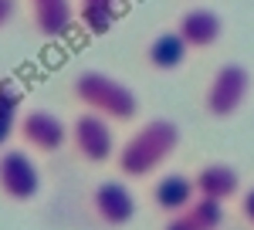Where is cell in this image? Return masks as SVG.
Masks as SVG:
<instances>
[{
	"label": "cell",
	"instance_id": "6da1fadb",
	"mask_svg": "<svg viewBox=\"0 0 254 230\" xmlns=\"http://www.w3.org/2000/svg\"><path fill=\"white\" fill-rule=\"evenodd\" d=\"M180 146V129L170 118H153L146 125H139L119 149V170L129 179H142L153 170H159Z\"/></svg>",
	"mask_w": 254,
	"mask_h": 230
},
{
	"label": "cell",
	"instance_id": "7a4b0ae2",
	"mask_svg": "<svg viewBox=\"0 0 254 230\" xmlns=\"http://www.w3.org/2000/svg\"><path fill=\"white\" fill-rule=\"evenodd\" d=\"M75 98L88 112L102 115V118H112V122H129L139 112V98L136 92L119 81V78L105 75V71H81L75 78Z\"/></svg>",
	"mask_w": 254,
	"mask_h": 230
},
{
	"label": "cell",
	"instance_id": "3957f363",
	"mask_svg": "<svg viewBox=\"0 0 254 230\" xmlns=\"http://www.w3.org/2000/svg\"><path fill=\"white\" fill-rule=\"evenodd\" d=\"M251 95V71L244 64H220L203 92V109L214 118H231L234 112H241V105Z\"/></svg>",
	"mask_w": 254,
	"mask_h": 230
},
{
	"label": "cell",
	"instance_id": "277c9868",
	"mask_svg": "<svg viewBox=\"0 0 254 230\" xmlns=\"http://www.w3.org/2000/svg\"><path fill=\"white\" fill-rule=\"evenodd\" d=\"M68 142L78 149L81 159L88 163H105L109 156L116 153V135L109 118H102L95 112H81L71 125H68Z\"/></svg>",
	"mask_w": 254,
	"mask_h": 230
},
{
	"label": "cell",
	"instance_id": "5b68a950",
	"mask_svg": "<svg viewBox=\"0 0 254 230\" xmlns=\"http://www.w3.org/2000/svg\"><path fill=\"white\" fill-rule=\"evenodd\" d=\"M0 190H3V196H10L17 203H27L38 196L41 170L24 149H7L0 156Z\"/></svg>",
	"mask_w": 254,
	"mask_h": 230
},
{
	"label": "cell",
	"instance_id": "8992f818",
	"mask_svg": "<svg viewBox=\"0 0 254 230\" xmlns=\"http://www.w3.org/2000/svg\"><path fill=\"white\" fill-rule=\"evenodd\" d=\"M17 132H20V139H24L31 149H38V153H58L61 146L68 142V125H64L55 112H48V109H31V112H24Z\"/></svg>",
	"mask_w": 254,
	"mask_h": 230
},
{
	"label": "cell",
	"instance_id": "52a82bcc",
	"mask_svg": "<svg viewBox=\"0 0 254 230\" xmlns=\"http://www.w3.org/2000/svg\"><path fill=\"white\" fill-rule=\"evenodd\" d=\"M92 207L98 220L109 227H126L136 217V193L129 190L122 179H102L92 193Z\"/></svg>",
	"mask_w": 254,
	"mask_h": 230
},
{
	"label": "cell",
	"instance_id": "ba28073f",
	"mask_svg": "<svg viewBox=\"0 0 254 230\" xmlns=\"http://www.w3.org/2000/svg\"><path fill=\"white\" fill-rule=\"evenodd\" d=\"M196 200H214V203H227L231 196H237L241 190V176L234 166L227 163H207L200 166V172L193 176Z\"/></svg>",
	"mask_w": 254,
	"mask_h": 230
},
{
	"label": "cell",
	"instance_id": "9c48e42d",
	"mask_svg": "<svg viewBox=\"0 0 254 230\" xmlns=\"http://www.w3.org/2000/svg\"><path fill=\"white\" fill-rule=\"evenodd\" d=\"M176 34L187 41L190 51H203V48H210V44L220 41V34H224V20L217 17L214 10H207V7H193V10H187V14L180 17Z\"/></svg>",
	"mask_w": 254,
	"mask_h": 230
},
{
	"label": "cell",
	"instance_id": "30bf717a",
	"mask_svg": "<svg viewBox=\"0 0 254 230\" xmlns=\"http://www.w3.org/2000/svg\"><path fill=\"white\" fill-rule=\"evenodd\" d=\"M193 200H196L193 179L183 176V172H166L163 179L153 183V203H156V210L170 213V217L180 213V210H187Z\"/></svg>",
	"mask_w": 254,
	"mask_h": 230
},
{
	"label": "cell",
	"instance_id": "8fae6325",
	"mask_svg": "<svg viewBox=\"0 0 254 230\" xmlns=\"http://www.w3.org/2000/svg\"><path fill=\"white\" fill-rule=\"evenodd\" d=\"M34 27L44 38H61L75 24V3L71 0H31Z\"/></svg>",
	"mask_w": 254,
	"mask_h": 230
},
{
	"label": "cell",
	"instance_id": "7c38bea8",
	"mask_svg": "<svg viewBox=\"0 0 254 230\" xmlns=\"http://www.w3.org/2000/svg\"><path fill=\"white\" fill-rule=\"evenodd\" d=\"M187 55H190V48L176 31H159L146 48V61L153 71H176V68H183Z\"/></svg>",
	"mask_w": 254,
	"mask_h": 230
},
{
	"label": "cell",
	"instance_id": "4fadbf2b",
	"mask_svg": "<svg viewBox=\"0 0 254 230\" xmlns=\"http://www.w3.org/2000/svg\"><path fill=\"white\" fill-rule=\"evenodd\" d=\"M224 224V203L214 200H193L187 210L170 217V224L163 230H217Z\"/></svg>",
	"mask_w": 254,
	"mask_h": 230
},
{
	"label": "cell",
	"instance_id": "5bb4252c",
	"mask_svg": "<svg viewBox=\"0 0 254 230\" xmlns=\"http://www.w3.org/2000/svg\"><path fill=\"white\" fill-rule=\"evenodd\" d=\"M20 88L17 81H0V146L10 142L20 125Z\"/></svg>",
	"mask_w": 254,
	"mask_h": 230
},
{
	"label": "cell",
	"instance_id": "9a60e30c",
	"mask_svg": "<svg viewBox=\"0 0 254 230\" xmlns=\"http://www.w3.org/2000/svg\"><path fill=\"white\" fill-rule=\"evenodd\" d=\"M116 10H119V0H81L78 17L92 34H105L116 24Z\"/></svg>",
	"mask_w": 254,
	"mask_h": 230
},
{
	"label": "cell",
	"instance_id": "2e32d148",
	"mask_svg": "<svg viewBox=\"0 0 254 230\" xmlns=\"http://www.w3.org/2000/svg\"><path fill=\"white\" fill-rule=\"evenodd\" d=\"M14 14H17V0H0V27H7Z\"/></svg>",
	"mask_w": 254,
	"mask_h": 230
},
{
	"label": "cell",
	"instance_id": "e0dca14e",
	"mask_svg": "<svg viewBox=\"0 0 254 230\" xmlns=\"http://www.w3.org/2000/svg\"><path fill=\"white\" fill-rule=\"evenodd\" d=\"M241 210H244V217L254 224V186L248 193H244V200H241Z\"/></svg>",
	"mask_w": 254,
	"mask_h": 230
}]
</instances>
